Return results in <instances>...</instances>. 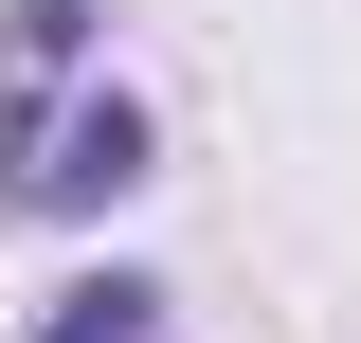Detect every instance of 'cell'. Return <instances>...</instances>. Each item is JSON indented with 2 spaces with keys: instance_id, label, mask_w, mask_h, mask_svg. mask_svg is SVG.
<instances>
[{
  "instance_id": "cell-1",
  "label": "cell",
  "mask_w": 361,
  "mask_h": 343,
  "mask_svg": "<svg viewBox=\"0 0 361 343\" xmlns=\"http://www.w3.org/2000/svg\"><path fill=\"white\" fill-rule=\"evenodd\" d=\"M0 217H109L145 181V109L127 90H73L90 73V0H0Z\"/></svg>"
},
{
  "instance_id": "cell-2",
  "label": "cell",
  "mask_w": 361,
  "mask_h": 343,
  "mask_svg": "<svg viewBox=\"0 0 361 343\" xmlns=\"http://www.w3.org/2000/svg\"><path fill=\"white\" fill-rule=\"evenodd\" d=\"M37 343H180V307L145 289V271H90V289H54V307H37Z\"/></svg>"
}]
</instances>
